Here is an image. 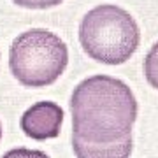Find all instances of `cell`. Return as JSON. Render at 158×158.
I'll return each mask as SVG.
<instances>
[{"instance_id":"6","label":"cell","mask_w":158,"mask_h":158,"mask_svg":"<svg viewBox=\"0 0 158 158\" xmlns=\"http://www.w3.org/2000/svg\"><path fill=\"white\" fill-rule=\"evenodd\" d=\"M144 76L148 83L158 90V40L151 46L144 58Z\"/></svg>"},{"instance_id":"9","label":"cell","mask_w":158,"mask_h":158,"mask_svg":"<svg viewBox=\"0 0 158 158\" xmlns=\"http://www.w3.org/2000/svg\"><path fill=\"white\" fill-rule=\"evenodd\" d=\"M0 141H2V123H0Z\"/></svg>"},{"instance_id":"2","label":"cell","mask_w":158,"mask_h":158,"mask_svg":"<svg viewBox=\"0 0 158 158\" xmlns=\"http://www.w3.org/2000/svg\"><path fill=\"white\" fill-rule=\"evenodd\" d=\"M79 42L91 60L121 65L134 56L141 42V30L134 16L114 4H100L86 12L79 23Z\"/></svg>"},{"instance_id":"8","label":"cell","mask_w":158,"mask_h":158,"mask_svg":"<svg viewBox=\"0 0 158 158\" xmlns=\"http://www.w3.org/2000/svg\"><path fill=\"white\" fill-rule=\"evenodd\" d=\"M12 2L25 9H49V7L60 6L63 0H12Z\"/></svg>"},{"instance_id":"1","label":"cell","mask_w":158,"mask_h":158,"mask_svg":"<svg viewBox=\"0 0 158 158\" xmlns=\"http://www.w3.org/2000/svg\"><path fill=\"white\" fill-rule=\"evenodd\" d=\"M70 113L72 135L88 142H116L132 135L139 106L127 83L97 74L74 88Z\"/></svg>"},{"instance_id":"4","label":"cell","mask_w":158,"mask_h":158,"mask_svg":"<svg viewBox=\"0 0 158 158\" xmlns=\"http://www.w3.org/2000/svg\"><path fill=\"white\" fill-rule=\"evenodd\" d=\"M63 123V109L56 102L42 100L35 102L32 107L23 113L19 119L23 134L34 141H46L60 135Z\"/></svg>"},{"instance_id":"3","label":"cell","mask_w":158,"mask_h":158,"mask_svg":"<svg viewBox=\"0 0 158 158\" xmlns=\"http://www.w3.org/2000/svg\"><path fill=\"white\" fill-rule=\"evenodd\" d=\"M69 49L56 34L46 28L27 30L9 48V69L27 88H44L67 69Z\"/></svg>"},{"instance_id":"5","label":"cell","mask_w":158,"mask_h":158,"mask_svg":"<svg viewBox=\"0 0 158 158\" xmlns=\"http://www.w3.org/2000/svg\"><path fill=\"white\" fill-rule=\"evenodd\" d=\"M72 149L76 158H130L134 139L128 135L116 142H88L72 135Z\"/></svg>"},{"instance_id":"7","label":"cell","mask_w":158,"mask_h":158,"mask_svg":"<svg viewBox=\"0 0 158 158\" xmlns=\"http://www.w3.org/2000/svg\"><path fill=\"white\" fill-rule=\"evenodd\" d=\"M2 158H49L40 149H28V148H14L7 151Z\"/></svg>"}]
</instances>
